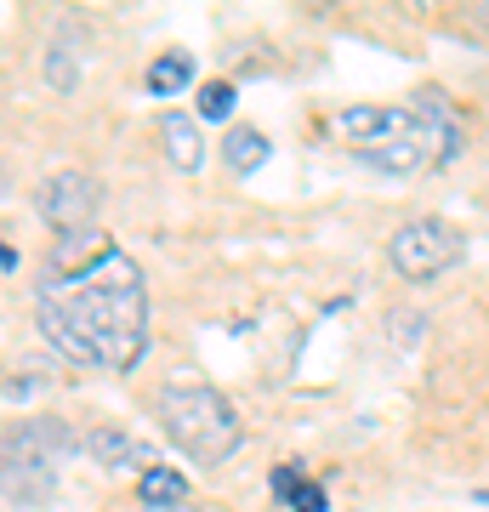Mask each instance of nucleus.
I'll list each match as a JSON object with an SVG mask.
<instances>
[{"label":"nucleus","mask_w":489,"mask_h":512,"mask_svg":"<svg viewBox=\"0 0 489 512\" xmlns=\"http://www.w3.org/2000/svg\"><path fill=\"white\" fill-rule=\"evenodd\" d=\"M35 319L63 359L120 376L148 348L143 268L120 245H103L80 268H46V279L35 285Z\"/></svg>","instance_id":"1"},{"label":"nucleus","mask_w":489,"mask_h":512,"mask_svg":"<svg viewBox=\"0 0 489 512\" xmlns=\"http://www.w3.org/2000/svg\"><path fill=\"white\" fill-rule=\"evenodd\" d=\"M154 416H160L165 439L177 444L188 461H200V467H211V461H228L245 444V421H239V410L228 404V393H217V387L205 382H171L154 393Z\"/></svg>","instance_id":"2"},{"label":"nucleus","mask_w":489,"mask_h":512,"mask_svg":"<svg viewBox=\"0 0 489 512\" xmlns=\"http://www.w3.org/2000/svg\"><path fill=\"white\" fill-rule=\"evenodd\" d=\"M387 256H393V268H399L410 285H427V279L450 274L455 262L467 256V234L444 217H416L387 239Z\"/></svg>","instance_id":"3"},{"label":"nucleus","mask_w":489,"mask_h":512,"mask_svg":"<svg viewBox=\"0 0 489 512\" xmlns=\"http://www.w3.org/2000/svg\"><path fill=\"white\" fill-rule=\"evenodd\" d=\"M35 205H40V217L52 222L57 234H80V228L97 217L103 188H97L91 171H52V177L35 188Z\"/></svg>","instance_id":"4"},{"label":"nucleus","mask_w":489,"mask_h":512,"mask_svg":"<svg viewBox=\"0 0 489 512\" xmlns=\"http://www.w3.org/2000/svg\"><path fill=\"white\" fill-rule=\"evenodd\" d=\"M160 137H165V154H171L177 171H200L205 143H200V120L194 114H160Z\"/></svg>","instance_id":"5"},{"label":"nucleus","mask_w":489,"mask_h":512,"mask_svg":"<svg viewBox=\"0 0 489 512\" xmlns=\"http://www.w3.org/2000/svg\"><path fill=\"white\" fill-rule=\"evenodd\" d=\"M137 495H143V507H177V501H188V478L171 467H148L137 478Z\"/></svg>","instance_id":"6"},{"label":"nucleus","mask_w":489,"mask_h":512,"mask_svg":"<svg viewBox=\"0 0 489 512\" xmlns=\"http://www.w3.org/2000/svg\"><path fill=\"white\" fill-rule=\"evenodd\" d=\"M222 160L234 165V171H256V165L268 160V137H262V131H228V137H222Z\"/></svg>","instance_id":"7"},{"label":"nucleus","mask_w":489,"mask_h":512,"mask_svg":"<svg viewBox=\"0 0 489 512\" xmlns=\"http://www.w3.org/2000/svg\"><path fill=\"white\" fill-rule=\"evenodd\" d=\"M86 450H91L97 467H126V461H137V444H131L120 427H97V433L86 439Z\"/></svg>","instance_id":"8"},{"label":"nucleus","mask_w":489,"mask_h":512,"mask_svg":"<svg viewBox=\"0 0 489 512\" xmlns=\"http://www.w3.org/2000/svg\"><path fill=\"white\" fill-rule=\"evenodd\" d=\"M188 80H194V63H188L182 52H171V57H160V63L148 69V92H154V97H171V92H182Z\"/></svg>","instance_id":"9"},{"label":"nucleus","mask_w":489,"mask_h":512,"mask_svg":"<svg viewBox=\"0 0 489 512\" xmlns=\"http://www.w3.org/2000/svg\"><path fill=\"white\" fill-rule=\"evenodd\" d=\"M46 80H52L57 92H74V80H80V69H74V46L63 35H57L52 57H46Z\"/></svg>","instance_id":"10"},{"label":"nucleus","mask_w":489,"mask_h":512,"mask_svg":"<svg viewBox=\"0 0 489 512\" xmlns=\"http://www.w3.org/2000/svg\"><path fill=\"white\" fill-rule=\"evenodd\" d=\"M228 114H234V86L228 80L200 86V120H228Z\"/></svg>","instance_id":"11"},{"label":"nucleus","mask_w":489,"mask_h":512,"mask_svg":"<svg viewBox=\"0 0 489 512\" xmlns=\"http://www.w3.org/2000/svg\"><path fill=\"white\" fill-rule=\"evenodd\" d=\"M302 484H308V478H302V467H273V495H279L285 507H290V495L302 490Z\"/></svg>","instance_id":"12"},{"label":"nucleus","mask_w":489,"mask_h":512,"mask_svg":"<svg viewBox=\"0 0 489 512\" xmlns=\"http://www.w3.org/2000/svg\"><path fill=\"white\" fill-rule=\"evenodd\" d=\"M290 512H325V484H302L290 495Z\"/></svg>","instance_id":"13"},{"label":"nucleus","mask_w":489,"mask_h":512,"mask_svg":"<svg viewBox=\"0 0 489 512\" xmlns=\"http://www.w3.org/2000/svg\"><path fill=\"white\" fill-rule=\"evenodd\" d=\"M12 268H18V251H12V245H0V274H12Z\"/></svg>","instance_id":"14"},{"label":"nucleus","mask_w":489,"mask_h":512,"mask_svg":"<svg viewBox=\"0 0 489 512\" xmlns=\"http://www.w3.org/2000/svg\"><path fill=\"white\" fill-rule=\"evenodd\" d=\"M137 512H205V507H188V501H177V507H137Z\"/></svg>","instance_id":"15"}]
</instances>
